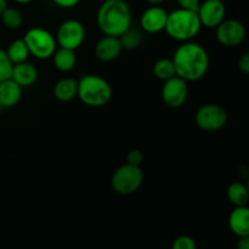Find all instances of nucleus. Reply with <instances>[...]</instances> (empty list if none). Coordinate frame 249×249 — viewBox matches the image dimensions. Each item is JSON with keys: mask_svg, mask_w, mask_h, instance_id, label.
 <instances>
[{"mask_svg": "<svg viewBox=\"0 0 249 249\" xmlns=\"http://www.w3.org/2000/svg\"><path fill=\"white\" fill-rule=\"evenodd\" d=\"M173 63L178 77L186 82H197L207 74L211 65L209 55L204 46L195 41H184L175 50Z\"/></svg>", "mask_w": 249, "mask_h": 249, "instance_id": "obj_1", "label": "nucleus"}, {"mask_svg": "<svg viewBox=\"0 0 249 249\" xmlns=\"http://www.w3.org/2000/svg\"><path fill=\"white\" fill-rule=\"evenodd\" d=\"M96 22L105 36H119L131 27L133 12L125 0H105L97 10Z\"/></svg>", "mask_w": 249, "mask_h": 249, "instance_id": "obj_2", "label": "nucleus"}, {"mask_svg": "<svg viewBox=\"0 0 249 249\" xmlns=\"http://www.w3.org/2000/svg\"><path fill=\"white\" fill-rule=\"evenodd\" d=\"M201 28L202 24L197 11L179 7L168 14L164 31L172 39L178 41H189L198 36Z\"/></svg>", "mask_w": 249, "mask_h": 249, "instance_id": "obj_3", "label": "nucleus"}, {"mask_svg": "<svg viewBox=\"0 0 249 249\" xmlns=\"http://www.w3.org/2000/svg\"><path fill=\"white\" fill-rule=\"evenodd\" d=\"M112 87L105 78L96 74H87L78 80L77 96L89 107H102L112 99Z\"/></svg>", "mask_w": 249, "mask_h": 249, "instance_id": "obj_4", "label": "nucleus"}, {"mask_svg": "<svg viewBox=\"0 0 249 249\" xmlns=\"http://www.w3.org/2000/svg\"><path fill=\"white\" fill-rule=\"evenodd\" d=\"M143 182V172L140 165L130 163L117 168L111 179L112 189L122 196H129L138 191Z\"/></svg>", "mask_w": 249, "mask_h": 249, "instance_id": "obj_5", "label": "nucleus"}, {"mask_svg": "<svg viewBox=\"0 0 249 249\" xmlns=\"http://www.w3.org/2000/svg\"><path fill=\"white\" fill-rule=\"evenodd\" d=\"M29 55H33L39 60H46L53 55L57 49V43L53 34L40 27L31 28L23 38Z\"/></svg>", "mask_w": 249, "mask_h": 249, "instance_id": "obj_6", "label": "nucleus"}, {"mask_svg": "<svg viewBox=\"0 0 249 249\" xmlns=\"http://www.w3.org/2000/svg\"><path fill=\"white\" fill-rule=\"evenodd\" d=\"M195 122L201 130L215 133L221 130L228 123V113L216 104H207L199 107L195 114Z\"/></svg>", "mask_w": 249, "mask_h": 249, "instance_id": "obj_7", "label": "nucleus"}, {"mask_svg": "<svg viewBox=\"0 0 249 249\" xmlns=\"http://www.w3.org/2000/svg\"><path fill=\"white\" fill-rule=\"evenodd\" d=\"M85 36L87 32L82 22L78 19H66L58 26L55 39L60 48L75 51L83 45Z\"/></svg>", "mask_w": 249, "mask_h": 249, "instance_id": "obj_8", "label": "nucleus"}, {"mask_svg": "<svg viewBox=\"0 0 249 249\" xmlns=\"http://www.w3.org/2000/svg\"><path fill=\"white\" fill-rule=\"evenodd\" d=\"M247 31L237 19H224L215 27V38L225 48H237L245 41Z\"/></svg>", "mask_w": 249, "mask_h": 249, "instance_id": "obj_9", "label": "nucleus"}, {"mask_svg": "<svg viewBox=\"0 0 249 249\" xmlns=\"http://www.w3.org/2000/svg\"><path fill=\"white\" fill-rule=\"evenodd\" d=\"M187 83L189 82L178 75L164 80V84L162 87L163 102L172 108L181 107L186 102L187 96H189V84Z\"/></svg>", "mask_w": 249, "mask_h": 249, "instance_id": "obj_10", "label": "nucleus"}, {"mask_svg": "<svg viewBox=\"0 0 249 249\" xmlns=\"http://www.w3.org/2000/svg\"><path fill=\"white\" fill-rule=\"evenodd\" d=\"M202 27L215 28L225 19L226 6L223 0H204L197 10Z\"/></svg>", "mask_w": 249, "mask_h": 249, "instance_id": "obj_11", "label": "nucleus"}, {"mask_svg": "<svg viewBox=\"0 0 249 249\" xmlns=\"http://www.w3.org/2000/svg\"><path fill=\"white\" fill-rule=\"evenodd\" d=\"M168 12L160 5H151L143 11L140 18V26L146 33L156 34L164 31Z\"/></svg>", "mask_w": 249, "mask_h": 249, "instance_id": "obj_12", "label": "nucleus"}, {"mask_svg": "<svg viewBox=\"0 0 249 249\" xmlns=\"http://www.w3.org/2000/svg\"><path fill=\"white\" fill-rule=\"evenodd\" d=\"M122 50L118 36H105L96 43L95 55L102 62H112L121 55Z\"/></svg>", "mask_w": 249, "mask_h": 249, "instance_id": "obj_13", "label": "nucleus"}, {"mask_svg": "<svg viewBox=\"0 0 249 249\" xmlns=\"http://www.w3.org/2000/svg\"><path fill=\"white\" fill-rule=\"evenodd\" d=\"M229 228L237 237L249 236V208L248 206L235 207L229 216Z\"/></svg>", "mask_w": 249, "mask_h": 249, "instance_id": "obj_14", "label": "nucleus"}, {"mask_svg": "<svg viewBox=\"0 0 249 249\" xmlns=\"http://www.w3.org/2000/svg\"><path fill=\"white\" fill-rule=\"evenodd\" d=\"M11 79H14L22 88L31 87L38 79V70H36V66L27 62V61L16 63L12 68Z\"/></svg>", "mask_w": 249, "mask_h": 249, "instance_id": "obj_15", "label": "nucleus"}, {"mask_svg": "<svg viewBox=\"0 0 249 249\" xmlns=\"http://www.w3.org/2000/svg\"><path fill=\"white\" fill-rule=\"evenodd\" d=\"M22 97V87H19L14 79L9 78L0 82V106L10 107L16 106Z\"/></svg>", "mask_w": 249, "mask_h": 249, "instance_id": "obj_16", "label": "nucleus"}, {"mask_svg": "<svg viewBox=\"0 0 249 249\" xmlns=\"http://www.w3.org/2000/svg\"><path fill=\"white\" fill-rule=\"evenodd\" d=\"M53 61V66L56 70L60 72H70L75 67L77 63V55H75L74 50L66 48H58L56 49L53 55L51 56Z\"/></svg>", "mask_w": 249, "mask_h": 249, "instance_id": "obj_17", "label": "nucleus"}, {"mask_svg": "<svg viewBox=\"0 0 249 249\" xmlns=\"http://www.w3.org/2000/svg\"><path fill=\"white\" fill-rule=\"evenodd\" d=\"M78 80L74 78H62L53 87V96L61 102H68L77 96Z\"/></svg>", "mask_w": 249, "mask_h": 249, "instance_id": "obj_18", "label": "nucleus"}, {"mask_svg": "<svg viewBox=\"0 0 249 249\" xmlns=\"http://www.w3.org/2000/svg\"><path fill=\"white\" fill-rule=\"evenodd\" d=\"M226 196H228L229 201H230L235 207L248 206L249 191L247 185H245L243 182H232V184L228 187Z\"/></svg>", "mask_w": 249, "mask_h": 249, "instance_id": "obj_19", "label": "nucleus"}, {"mask_svg": "<svg viewBox=\"0 0 249 249\" xmlns=\"http://www.w3.org/2000/svg\"><path fill=\"white\" fill-rule=\"evenodd\" d=\"M6 53L14 65L24 62L29 57L28 48H27L23 39H16V40L12 41L9 45V48H7Z\"/></svg>", "mask_w": 249, "mask_h": 249, "instance_id": "obj_20", "label": "nucleus"}, {"mask_svg": "<svg viewBox=\"0 0 249 249\" xmlns=\"http://www.w3.org/2000/svg\"><path fill=\"white\" fill-rule=\"evenodd\" d=\"M152 71L155 77L158 78L160 80H163V82L177 75L172 58H160L155 62Z\"/></svg>", "mask_w": 249, "mask_h": 249, "instance_id": "obj_21", "label": "nucleus"}, {"mask_svg": "<svg viewBox=\"0 0 249 249\" xmlns=\"http://www.w3.org/2000/svg\"><path fill=\"white\" fill-rule=\"evenodd\" d=\"M123 50H135L142 43V34L135 28H128L118 36Z\"/></svg>", "mask_w": 249, "mask_h": 249, "instance_id": "obj_22", "label": "nucleus"}, {"mask_svg": "<svg viewBox=\"0 0 249 249\" xmlns=\"http://www.w3.org/2000/svg\"><path fill=\"white\" fill-rule=\"evenodd\" d=\"M2 24L9 29H18L23 24V16L21 11L15 7L7 6L0 15Z\"/></svg>", "mask_w": 249, "mask_h": 249, "instance_id": "obj_23", "label": "nucleus"}, {"mask_svg": "<svg viewBox=\"0 0 249 249\" xmlns=\"http://www.w3.org/2000/svg\"><path fill=\"white\" fill-rule=\"evenodd\" d=\"M12 68H14V63L9 58L6 51L0 49V82L11 78Z\"/></svg>", "mask_w": 249, "mask_h": 249, "instance_id": "obj_24", "label": "nucleus"}, {"mask_svg": "<svg viewBox=\"0 0 249 249\" xmlns=\"http://www.w3.org/2000/svg\"><path fill=\"white\" fill-rule=\"evenodd\" d=\"M173 249H196L197 243L191 236L182 235L179 236L174 240V242L172 243Z\"/></svg>", "mask_w": 249, "mask_h": 249, "instance_id": "obj_25", "label": "nucleus"}, {"mask_svg": "<svg viewBox=\"0 0 249 249\" xmlns=\"http://www.w3.org/2000/svg\"><path fill=\"white\" fill-rule=\"evenodd\" d=\"M143 162V153L141 152L138 148H133L128 152L126 156V163H130L134 165H141V163Z\"/></svg>", "mask_w": 249, "mask_h": 249, "instance_id": "obj_26", "label": "nucleus"}, {"mask_svg": "<svg viewBox=\"0 0 249 249\" xmlns=\"http://www.w3.org/2000/svg\"><path fill=\"white\" fill-rule=\"evenodd\" d=\"M177 2L179 5V7H181V9L197 11L199 4H201V0H177Z\"/></svg>", "mask_w": 249, "mask_h": 249, "instance_id": "obj_27", "label": "nucleus"}, {"mask_svg": "<svg viewBox=\"0 0 249 249\" xmlns=\"http://www.w3.org/2000/svg\"><path fill=\"white\" fill-rule=\"evenodd\" d=\"M237 67L243 74H249V53H243L237 61Z\"/></svg>", "mask_w": 249, "mask_h": 249, "instance_id": "obj_28", "label": "nucleus"}, {"mask_svg": "<svg viewBox=\"0 0 249 249\" xmlns=\"http://www.w3.org/2000/svg\"><path fill=\"white\" fill-rule=\"evenodd\" d=\"M57 6L63 7V9H72L79 4L80 0H53Z\"/></svg>", "mask_w": 249, "mask_h": 249, "instance_id": "obj_29", "label": "nucleus"}, {"mask_svg": "<svg viewBox=\"0 0 249 249\" xmlns=\"http://www.w3.org/2000/svg\"><path fill=\"white\" fill-rule=\"evenodd\" d=\"M237 249H249V236H241L236 243Z\"/></svg>", "mask_w": 249, "mask_h": 249, "instance_id": "obj_30", "label": "nucleus"}, {"mask_svg": "<svg viewBox=\"0 0 249 249\" xmlns=\"http://www.w3.org/2000/svg\"><path fill=\"white\" fill-rule=\"evenodd\" d=\"M145 1L150 5H162L165 0H145Z\"/></svg>", "mask_w": 249, "mask_h": 249, "instance_id": "obj_31", "label": "nucleus"}, {"mask_svg": "<svg viewBox=\"0 0 249 249\" xmlns=\"http://www.w3.org/2000/svg\"><path fill=\"white\" fill-rule=\"evenodd\" d=\"M7 7V0H0V15Z\"/></svg>", "mask_w": 249, "mask_h": 249, "instance_id": "obj_32", "label": "nucleus"}, {"mask_svg": "<svg viewBox=\"0 0 249 249\" xmlns=\"http://www.w3.org/2000/svg\"><path fill=\"white\" fill-rule=\"evenodd\" d=\"M16 2H18V4H29L31 1H33V0H15Z\"/></svg>", "mask_w": 249, "mask_h": 249, "instance_id": "obj_33", "label": "nucleus"}]
</instances>
